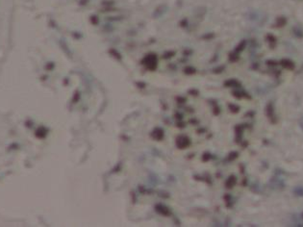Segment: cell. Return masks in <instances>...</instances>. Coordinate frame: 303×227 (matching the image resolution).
Instances as JSON below:
<instances>
[{
    "label": "cell",
    "instance_id": "1",
    "mask_svg": "<svg viewBox=\"0 0 303 227\" xmlns=\"http://www.w3.org/2000/svg\"><path fill=\"white\" fill-rule=\"evenodd\" d=\"M267 115L272 123L277 122V117H276V116L274 115V110H273L272 103H269V105L267 106Z\"/></svg>",
    "mask_w": 303,
    "mask_h": 227
},
{
    "label": "cell",
    "instance_id": "2",
    "mask_svg": "<svg viewBox=\"0 0 303 227\" xmlns=\"http://www.w3.org/2000/svg\"><path fill=\"white\" fill-rule=\"evenodd\" d=\"M280 64H281V66L283 67H285V69H290V70H292V69H295V64H293L291 60H287V59H284V60H282V61L280 62Z\"/></svg>",
    "mask_w": 303,
    "mask_h": 227
},
{
    "label": "cell",
    "instance_id": "3",
    "mask_svg": "<svg viewBox=\"0 0 303 227\" xmlns=\"http://www.w3.org/2000/svg\"><path fill=\"white\" fill-rule=\"evenodd\" d=\"M286 22H287V19H285V17H283V16L278 17L277 23H276V27H283V26L286 24Z\"/></svg>",
    "mask_w": 303,
    "mask_h": 227
},
{
    "label": "cell",
    "instance_id": "4",
    "mask_svg": "<svg viewBox=\"0 0 303 227\" xmlns=\"http://www.w3.org/2000/svg\"><path fill=\"white\" fill-rule=\"evenodd\" d=\"M293 193H295L296 195H303V188L298 187L296 189L293 190Z\"/></svg>",
    "mask_w": 303,
    "mask_h": 227
},
{
    "label": "cell",
    "instance_id": "5",
    "mask_svg": "<svg viewBox=\"0 0 303 227\" xmlns=\"http://www.w3.org/2000/svg\"><path fill=\"white\" fill-rule=\"evenodd\" d=\"M302 217H303V216H302Z\"/></svg>",
    "mask_w": 303,
    "mask_h": 227
}]
</instances>
